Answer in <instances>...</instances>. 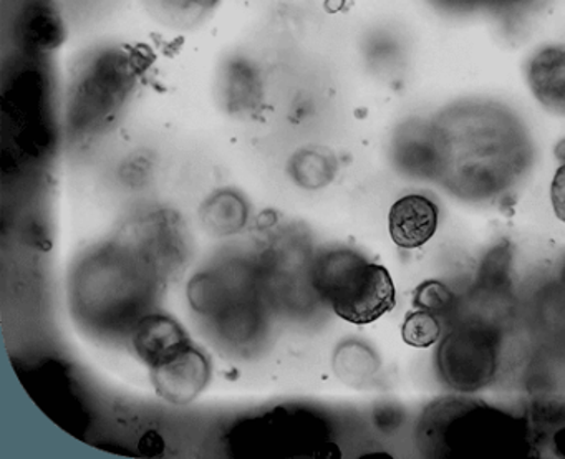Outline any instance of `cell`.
Wrapping results in <instances>:
<instances>
[{
    "label": "cell",
    "mask_w": 565,
    "mask_h": 459,
    "mask_svg": "<svg viewBox=\"0 0 565 459\" xmlns=\"http://www.w3.org/2000/svg\"><path fill=\"white\" fill-rule=\"evenodd\" d=\"M312 282L333 312L355 325L375 322L396 306L388 270L353 250L322 254L313 266Z\"/></svg>",
    "instance_id": "6da1fadb"
},
{
    "label": "cell",
    "mask_w": 565,
    "mask_h": 459,
    "mask_svg": "<svg viewBox=\"0 0 565 459\" xmlns=\"http://www.w3.org/2000/svg\"><path fill=\"white\" fill-rule=\"evenodd\" d=\"M441 378L459 392H476L491 382L498 369V350L488 330L465 325L451 330L438 350Z\"/></svg>",
    "instance_id": "7a4b0ae2"
},
{
    "label": "cell",
    "mask_w": 565,
    "mask_h": 459,
    "mask_svg": "<svg viewBox=\"0 0 565 459\" xmlns=\"http://www.w3.org/2000/svg\"><path fill=\"white\" fill-rule=\"evenodd\" d=\"M150 370L158 395L171 403H190L210 380V363L193 345Z\"/></svg>",
    "instance_id": "3957f363"
},
{
    "label": "cell",
    "mask_w": 565,
    "mask_h": 459,
    "mask_svg": "<svg viewBox=\"0 0 565 459\" xmlns=\"http://www.w3.org/2000/svg\"><path fill=\"white\" fill-rule=\"evenodd\" d=\"M388 226L396 246L403 249L425 246L438 230V207L428 198L409 194L393 204Z\"/></svg>",
    "instance_id": "277c9868"
},
{
    "label": "cell",
    "mask_w": 565,
    "mask_h": 459,
    "mask_svg": "<svg viewBox=\"0 0 565 459\" xmlns=\"http://www.w3.org/2000/svg\"><path fill=\"white\" fill-rule=\"evenodd\" d=\"M529 88L552 114L565 115V49L545 47L529 61Z\"/></svg>",
    "instance_id": "5b68a950"
},
{
    "label": "cell",
    "mask_w": 565,
    "mask_h": 459,
    "mask_svg": "<svg viewBox=\"0 0 565 459\" xmlns=\"http://www.w3.org/2000/svg\"><path fill=\"white\" fill-rule=\"evenodd\" d=\"M191 345L184 330L168 317H148L135 333V349L150 369Z\"/></svg>",
    "instance_id": "8992f818"
},
{
    "label": "cell",
    "mask_w": 565,
    "mask_h": 459,
    "mask_svg": "<svg viewBox=\"0 0 565 459\" xmlns=\"http://www.w3.org/2000/svg\"><path fill=\"white\" fill-rule=\"evenodd\" d=\"M22 41L35 51H52L64 41L65 31L61 18L47 6L28 9L21 24Z\"/></svg>",
    "instance_id": "52a82bcc"
},
{
    "label": "cell",
    "mask_w": 565,
    "mask_h": 459,
    "mask_svg": "<svg viewBox=\"0 0 565 459\" xmlns=\"http://www.w3.org/2000/svg\"><path fill=\"white\" fill-rule=\"evenodd\" d=\"M290 171L300 186L316 190V188L326 186L332 181L333 173H335V161L330 154H323L320 151H300L294 158Z\"/></svg>",
    "instance_id": "ba28073f"
},
{
    "label": "cell",
    "mask_w": 565,
    "mask_h": 459,
    "mask_svg": "<svg viewBox=\"0 0 565 459\" xmlns=\"http://www.w3.org/2000/svg\"><path fill=\"white\" fill-rule=\"evenodd\" d=\"M403 340L415 349H428L441 337V323L435 313L416 310L406 317L402 329Z\"/></svg>",
    "instance_id": "9c48e42d"
},
{
    "label": "cell",
    "mask_w": 565,
    "mask_h": 459,
    "mask_svg": "<svg viewBox=\"0 0 565 459\" xmlns=\"http://www.w3.org/2000/svg\"><path fill=\"white\" fill-rule=\"evenodd\" d=\"M452 296L441 282L436 280H428V282L422 284L415 292V306L419 307L426 312L445 313L446 310L451 307Z\"/></svg>",
    "instance_id": "30bf717a"
},
{
    "label": "cell",
    "mask_w": 565,
    "mask_h": 459,
    "mask_svg": "<svg viewBox=\"0 0 565 459\" xmlns=\"http://www.w3.org/2000/svg\"><path fill=\"white\" fill-rule=\"evenodd\" d=\"M551 201L555 216L565 223V163L558 168L552 180Z\"/></svg>",
    "instance_id": "8fae6325"
},
{
    "label": "cell",
    "mask_w": 565,
    "mask_h": 459,
    "mask_svg": "<svg viewBox=\"0 0 565 459\" xmlns=\"http://www.w3.org/2000/svg\"><path fill=\"white\" fill-rule=\"evenodd\" d=\"M188 8L211 9L216 6L220 0H183Z\"/></svg>",
    "instance_id": "7c38bea8"
},
{
    "label": "cell",
    "mask_w": 565,
    "mask_h": 459,
    "mask_svg": "<svg viewBox=\"0 0 565 459\" xmlns=\"http://www.w3.org/2000/svg\"><path fill=\"white\" fill-rule=\"evenodd\" d=\"M555 157L565 163V140L561 141V143L557 145V148H555Z\"/></svg>",
    "instance_id": "4fadbf2b"
}]
</instances>
